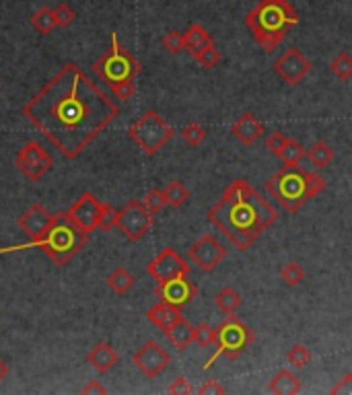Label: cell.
<instances>
[{
  "mask_svg": "<svg viewBox=\"0 0 352 395\" xmlns=\"http://www.w3.org/2000/svg\"><path fill=\"white\" fill-rule=\"evenodd\" d=\"M21 113L64 159H76L118 116V103L74 62L64 64Z\"/></svg>",
  "mask_w": 352,
  "mask_h": 395,
  "instance_id": "1",
  "label": "cell"
},
{
  "mask_svg": "<svg viewBox=\"0 0 352 395\" xmlns=\"http://www.w3.org/2000/svg\"><path fill=\"white\" fill-rule=\"evenodd\" d=\"M208 220L239 252H247L278 220V210L246 180H237L208 210Z\"/></svg>",
  "mask_w": 352,
  "mask_h": 395,
  "instance_id": "2",
  "label": "cell"
},
{
  "mask_svg": "<svg viewBox=\"0 0 352 395\" xmlns=\"http://www.w3.org/2000/svg\"><path fill=\"white\" fill-rule=\"evenodd\" d=\"M87 239L89 235L81 231L66 216V212H58V215H54L52 225L39 237L31 239L29 243H19L13 247H0V255L23 252V250H39V252L46 253L58 268H64V266H69L72 257L87 245Z\"/></svg>",
  "mask_w": 352,
  "mask_h": 395,
  "instance_id": "3",
  "label": "cell"
},
{
  "mask_svg": "<svg viewBox=\"0 0 352 395\" xmlns=\"http://www.w3.org/2000/svg\"><path fill=\"white\" fill-rule=\"evenodd\" d=\"M246 25L264 52H274L286 34L299 25V13L286 0H262L247 13Z\"/></svg>",
  "mask_w": 352,
  "mask_h": 395,
  "instance_id": "4",
  "label": "cell"
},
{
  "mask_svg": "<svg viewBox=\"0 0 352 395\" xmlns=\"http://www.w3.org/2000/svg\"><path fill=\"white\" fill-rule=\"evenodd\" d=\"M328 188L326 180L313 173L297 167H282L278 173H274L266 181V192L272 196L286 212H299L301 208L317 194H321Z\"/></svg>",
  "mask_w": 352,
  "mask_h": 395,
  "instance_id": "5",
  "label": "cell"
},
{
  "mask_svg": "<svg viewBox=\"0 0 352 395\" xmlns=\"http://www.w3.org/2000/svg\"><path fill=\"white\" fill-rule=\"evenodd\" d=\"M109 41H111L109 52L101 56L97 62H93L91 71L97 74V78L107 83V87L122 81H134L142 71L141 62L120 43L116 31L109 34Z\"/></svg>",
  "mask_w": 352,
  "mask_h": 395,
  "instance_id": "6",
  "label": "cell"
},
{
  "mask_svg": "<svg viewBox=\"0 0 352 395\" xmlns=\"http://www.w3.org/2000/svg\"><path fill=\"white\" fill-rule=\"evenodd\" d=\"M174 128L169 126L155 109L142 113L141 118L128 128V138L141 148L146 157H155L159 150L174 138Z\"/></svg>",
  "mask_w": 352,
  "mask_h": 395,
  "instance_id": "7",
  "label": "cell"
},
{
  "mask_svg": "<svg viewBox=\"0 0 352 395\" xmlns=\"http://www.w3.org/2000/svg\"><path fill=\"white\" fill-rule=\"evenodd\" d=\"M251 342H253V332L239 317L227 315V319L216 327V348L218 350L204 369H211V364L218 356H225L229 360L239 359L251 346Z\"/></svg>",
  "mask_w": 352,
  "mask_h": 395,
  "instance_id": "8",
  "label": "cell"
},
{
  "mask_svg": "<svg viewBox=\"0 0 352 395\" xmlns=\"http://www.w3.org/2000/svg\"><path fill=\"white\" fill-rule=\"evenodd\" d=\"M155 215L144 206L141 200H130L122 210H118L116 227L122 231L128 241H141L144 235L151 231Z\"/></svg>",
  "mask_w": 352,
  "mask_h": 395,
  "instance_id": "9",
  "label": "cell"
},
{
  "mask_svg": "<svg viewBox=\"0 0 352 395\" xmlns=\"http://www.w3.org/2000/svg\"><path fill=\"white\" fill-rule=\"evenodd\" d=\"M101 210H104V202H99L91 192H85L74 200V204L66 210V216L81 231L91 235L101 225Z\"/></svg>",
  "mask_w": 352,
  "mask_h": 395,
  "instance_id": "10",
  "label": "cell"
},
{
  "mask_svg": "<svg viewBox=\"0 0 352 395\" xmlns=\"http://www.w3.org/2000/svg\"><path fill=\"white\" fill-rule=\"evenodd\" d=\"M132 362L146 379H157L171 364V356L159 342L149 340L134 352Z\"/></svg>",
  "mask_w": 352,
  "mask_h": 395,
  "instance_id": "11",
  "label": "cell"
},
{
  "mask_svg": "<svg viewBox=\"0 0 352 395\" xmlns=\"http://www.w3.org/2000/svg\"><path fill=\"white\" fill-rule=\"evenodd\" d=\"M146 272H149V276H151L157 284H163V282H169V280L179 278V276H188V274H190V266L181 260V255H179L176 250L165 247V250L159 253L157 257L146 266Z\"/></svg>",
  "mask_w": 352,
  "mask_h": 395,
  "instance_id": "12",
  "label": "cell"
},
{
  "mask_svg": "<svg viewBox=\"0 0 352 395\" xmlns=\"http://www.w3.org/2000/svg\"><path fill=\"white\" fill-rule=\"evenodd\" d=\"M311 62L299 52L297 48H288L284 54L274 62V72L281 76L288 87H297L301 81L311 72Z\"/></svg>",
  "mask_w": 352,
  "mask_h": 395,
  "instance_id": "13",
  "label": "cell"
},
{
  "mask_svg": "<svg viewBox=\"0 0 352 395\" xmlns=\"http://www.w3.org/2000/svg\"><path fill=\"white\" fill-rule=\"evenodd\" d=\"M190 260L200 268V272H212L225 257H227V250L212 237V235H204L196 241L190 247Z\"/></svg>",
  "mask_w": 352,
  "mask_h": 395,
  "instance_id": "14",
  "label": "cell"
},
{
  "mask_svg": "<svg viewBox=\"0 0 352 395\" xmlns=\"http://www.w3.org/2000/svg\"><path fill=\"white\" fill-rule=\"evenodd\" d=\"M157 297L167 303V305L176 307V309H183L188 303H192L196 297H198V287L194 282L188 280V276H179V278H174L169 282H163V284H157Z\"/></svg>",
  "mask_w": 352,
  "mask_h": 395,
  "instance_id": "15",
  "label": "cell"
},
{
  "mask_svg": "<svg viewBox=\"0 0 352 395\" xmlns=\"http://www.w3.org/2000/svg\"><path fill=\"white\" fill-rule=\"evenodd\" d=\"M52 220L54 215H50L48 208H44L39 202H36V204H31L23 215L19 216L17 225L23 233L29 235L31 239H36V237H39V235L52 225Z\"/></svg>",
  "mask_w": 352,
  "mask_h": 395,
  "instance_id": "16",
  "label": "cell"
},
{
  "mask_svg": "<svg viewBox=\"0 0 352 395\" xmlns=\"http://www.w3.org/2000/svg\"><path fill=\"white\" fill-rule=\"evenodd\" d=\"M231 134L235 140H239L246 146H251L258 143L264 136V126L258 118H253V113H243L241 118H237V122L231 128Z\"/></svg>",
  "mask_w": 352,
  "mask_h": 395,
  "instance_id": "17",
  "label": "cell"
},
{
  "mask_svg": "<svg viewBox=\"0 0 352 395\" xmlns=\"http://www.w3.org/2000/svg\"><path fill=\"white\" fill-rule=\"evenodd\" d=\"M87 362L93 371H97L99 375H106L120 362V354L111 348L109 342H97L87 354Z\"/></svg>",
  "mask_w": 352,
  "mask_h": 395,
  "instance_id": "18",
  "label": "cell"
},
{
  "mask_svg": "<svg viewBox=\"0 0 352 395\" xmlns=\"http://www.w3.org/2000/svg\"><path fill=\"white\" fill-rule=\"evenodd\" d=\"M163 334H165L167 340L171 342V346L177 348L179 352L186 350V348H190L194 344V325L190 324L183 315H179L176 322L169 325Z\"/></svg>",
  "mask_w": 352,
  "mask_h": 395,
  "instance_id": "19",
  "label": "cell"
},
{
  "mask_svg": "<svg viewBox=\"0 0 352 395\" xmlns=\"http://www.w3.org/2000/svg\"><path fill=\"white\" fill-rule=\"evenodd\" d=\"M268 391H270V394H276V395L299 394L301 381H299V377L293 373V371H288V369H282V371H278L274 377L270 379V383H268Z\"/></svg>",
  "mask_w": 352,
  "mask_h": 395,
  "instance_id": "20",
  "label": "cell"
},
{
  "mask_svg": "<svg viewBox=\"0 0 352 395\" xmlns=\"http://www.w3.org/2000/svg\"><path fill=\"white\" fill-rule=\"evenodd\" d=\"M211 43H214V39H212L211 34H208L200 23L190 25L188 31L183 34V46H186V50L190 52L192 58H194L198 52H202L206 46H211Z\"/></svg>",
  "mask_w": 352,
  "mask_h": 395,
  "instance_id": "21",
  "label": "cell"
},
{
  "mask_svg": "<svg viewBox=\"0 0 352 395\" xmlns=\"http://www.w3.org/2000/svg\"><path fill=\"white\" fill-rule=\"evenodd\" d=\"M179 315H181V313H179V309L167 305V303H163V301H161V303H157V305L149 309L146 319L155 325V327H159V329H163V332H165L169 325L176 322Z\"/></svg>",
  "mask_w": 352,
  "mask_h": 395,
  "instance_id": "22",
  "label": "cell"
},
{
  "mask_svg": "<svg viewBox=\"0 0 352 395\" xmlns=\"http://www.w3.org/2000/svg\"><path fill=\"white\" fill-rule=\"evenodd\" d=\"M107 287H109V290H114L116 294H120V297H124V294H128L132 288H134V282H136V278L128 272L126 268H116L109 276H107Z\"/></svg>",
  "mask_w": 352,
  "mask_h": 395,
  "instance_id": "23",
  "label": "cell"
},
{
  "mask_svg": "<svg viewBox=\"0 0 352 395\" xmlns=\"http://www.w3.org/2000/svg\"><path fill=\"white\" fill-rule=\"evenodd\" d=\"M307 159H309L311 165L317 167V169H326L330 163L334 161V148L328 143H323V140L313 143V146L307 150Z\"/></svg>",
  "mask_w": 352,
  "mask_h": 395,
  "instance_id": "24",
  "label": "cell"
},
{
  "mask_svg": "<svg viewBox=\"0 0 352 395\" xmlns=\"http://www.w3.org/2000/svg\"><path fill=\"white\" fill-rule=\"evenodd\" d=\"M214 305L218 311H223L225 315H233L239 305H241V294L235 290V288H223L216 297H214Z\"/></svg>",
  "mask_w": 352,
  "mask_h": 395,
  "instance_id": "25",
  "label": "cell"
},
{
  "mask_svg": "<svg viewBox=\"0 0 352 395\" xmlns=\"http://www.w3.org/2000/svg\"><path fill=\"white\" fill-rule=\"evenodd\" d=\"M29 23L34 25V29H37L41 36H50L54 29L58 27L56 17H54V9H50V6H41L37 13L31 15Z\"/></svg>",
  "mask_w": 352,
  "mask_h": 395,
  "instance_id": "26",
  "label": "cell"
},
{
  "mask_svg": "<svg viewBox=\"0 0 352 395\" xmlns=\"http://www.w3.org/2000/svg\"><path fill=\"white\" fill-rule=\"evenodd\" d=\"M19 161L23 163H31V165H37V163H46V161H52V157H50V153L41 146L39 143H27L21 150H19V155L15 157Z\"/></svg>",
  "mask_w": 352,
  "mask_h": 395,
  "instance_id": "27",
  "label": "cell"
},
{
  "mask_svg": "<svg viewBox=\"0 0 352 395\" xmlns=\"http://www.w3.org/2000/svg\"><path fill=\"white\" fill-rule=\"evenodd\" d=\"M163 192H165V198H167V206H171V208H179V206H183L190 200V190L179 180L169 181Z\"/></svg>",
  "mask_w": 352,
  "mask_h": 395,
  "instance_id": "28",
  "label": "cell"
},
{
  "mask_svg": "<svg viewBox=\"0 0 352 395\" xmlns=\"http://www.w3.org/2000/svg\"><path fill=\"white\" fill-rule=\"evenodd\" d=\"M303 157H307V150H305L297 140L288 138L286 144H284V148H282V165H284V167H297V165L303 161Z\"/></svg>",
  "mask_w": 352,
  "mask_h": 395,
  "instance_id": "29",
  "label": "cell"
},
{
  "mask_svg": "<svg viewBox=\"0 0 352 395\" xmlns=\"http://www.w3.org/2000/svg\"><path fill=\"white\" fill-rule=\"evenodd\" d=\"M15 167L19 171L27 178L29 181H39L50 169L54 167V161H46V163H37V165H31V163H23L15 159Z\"/></svg>",
  "mask_w": 352,
  "mask_h": 395,
  "instance_id": "30",
  "label": "cell"
},
{
  "mask_svg": "<svg viewBox=\"0 0 352 395\" xmlns=\"http://www.w3.org/2000/svg\"><path fill=\"white\" fill-rule=\"evenodd\" d=\"M330 68H332V72H334L340 81H351L352 78V56L348 54V52H342V54H338L334 60H332Z\"/></svg>",
  "mask_w": 352,
  "mask_h": 395,
  "instance_id": "31",
  "label": "cell"
},
{
  "mask_svg": "<svg viewBox=\"0 0 352 395\" xmlns=\"http://www.w3.org/2000/svg\"><path fill=\"white\" fill-rule=\"evenodd\" d=\"M281 278L286 287H291V288L299 287L301 282L305 280V270L301 268L297 262H291V264H286V266L282 268Z\"/></svg>",
  "mask_w": 352,
  "mask_h": 395,
  "instance_id": "32",
  "label": "cell"
},
{
  "mask_svg": "<svg viewBox=\"0 0 352 395\" xmlns=\"http://www.w3.org/2000/svg\"><path fill=\"white\" fill-rule=\"evenodd\" d=\"M206 130L200 126V124H196V122H192V124H188V126L181 130V138H183V143L188 144V146H192V148H196V146H200V144L206 140Z\"/></svg>",
  "mask_w": 352,
  "mask_h": 395,
  "instance_id": "33",
  "label": "cell"
},
{
  "mask_svg": "<svg viewBox=\"0 0 352 395\" xmlns=\"http://www.w3.org/2000/svg\"><path fill=\"white\" fill-rule=\"evenodd\" d=\"M194 342L200 348H211L216 344V329L208 324H200L194 327Z\"/></svg>",
  "mask_w": 352,
  "mask_h": 395,
  "instance_id": "34",
  "label": "cell"
},
{
  "mask_svg": "<svg viewBox=\"0 0 352 395\" xmlns=\"http://www.w3.org/2000/svg\"><path fill=\"white\" fill-rule=\"evenodd\" d=\"M286 359H288V362H291L295 369H303V366H307V364L311 362V352H309L307 346L295 344V346L286 352Z\"/></svg>",
  "mask_w": 352,
  "mask_h": 395,
  "instance_id": "35",
  "label": "cell"
},
{
  "mask_svg": "<svg viewBox=\"0 0 352 395\" xmlns=\"http://www.w3.org/2000/svg\"><path fill=\"white\" fill-rule=\"evenodd\" d=\"M194 60L202 66V68H206V71H211V68H214L218 62H221V52L216 50V46L214 43H211V46H206L202 52H198V54L194 56Z\"/></svg>",
  "mask_w": 352,
  "mask_h": 395,
  "instance_id": "36",
  "label": "cell"
},
{
  "mask_svg": "<svg viewBox=\"0 0 352 395\" xmlns=\"http://www.w3.org/2000/svg\"><path fill=\"white\" fill-rule=\"evenodd\" d=\"M54 17H56L58 27H71L72 23H74V19H76V13H74V9H72L71 4L60 2L58 6H54Z\"/></svg>",
  "mask_w": 352,
  "mask_h": 395,
  "instance_id": "37",
  "label": "cell"
},
{
  "mask_svg": "<svg viewBox=\"0 0 352 395\" xmlns=\"http://www.w3.org/2000/svg\"><path fill=\"white\" fill-rule=\"evenodd\" d=\"M144 206L153 212V215H159L165 206H167V198H165V192L163 190H151L146 196H144Z\"/></svg>",
  "mask_w": 352,
  "mask_h": 395,
  "instance_id": "38",
  "label": "cell"
},
{
  "mask_svg": "<svg viewBox=\"0 0 352 395\" xmlns=\"http://www.w3.org/2000/svg\"><path fill=\"white\" fill-rule=\"evenodd\" d=\"M163 48H165L169 54H181V52L186 50V46H183V34H179V31H169V34H165V36H163Z\"/></svg>",
  "mask_w": 352,
  "mask_h": 395,
  "instance_id": "39",
  "label": "cell"
},
{
  "mask_svg": "<svg viewBox=\"0 0 352 395\" xmlns=\"http://www.w3.org/2000/svg\"><path fill=\"white\" fill-rule=\"evenodd\" d=\"M109 91L114 93V97H116L118 101H128V99L136 93V85H134V81H122V83L111 85Z\"/></svg>",
  "mask_w": 352,
  "mask_h": 395,
  "instance_id": "40",
  "label": "cell"
},
{
  "mask_svg": "<svg viewBox=\"0 0 352 395\" xmlns=\"http://www.w3.org/2000/svg\"><path fill=\"white\" fill-rule=\"evenodd\" d=\"M286 140H288V138H286L282 132H272V134L266 138V150H270V155H274V157L281 159L282 148H284Z\"/></svg>",
  "mask_w": 352,
  "mask_h": 395,
  "instance_id": "41",
  "label": "cell"
},
{
  "mask_svg": "<svg viewBox=\"0 0 352 395\" xmlns=\"http://www.w3.org/2000/svg\"><path fill=\"white\" fill-rule=\"evenodd\" d=\"M116 220H118V210L109 204V202H104V210H101V225L99 229L101 231H109L116 227Z\"/></svg>",
  "mask_w": 352,
  "mask_h": 395,
  "instance_id": "42",
  "label": "cell"
},
{
  "mask_svg": "<svg viewBox=\"0 0 352 395\" xmlns=\"http://www.w3.org/2000/svg\"><path fill=\"white\" fill-rule=\"evenodd\" d=\"M194 389H192V385H190V381L186 377H177L171 381V385L167 387V394L171 395H188L192 394Z\"/></svg>",
  "mask_w": 352,
  "mask_h": 395,
  "instance_id": "43",
  "label": "cell"
},
{
  "mask_svg": "<svg viewBox=\"0 0 352 395\" xmlns=\"http://www.w3.org/2000/svg\"><path fill=\"white\" fill-rule=\"evenodd\" d=\"M198 394L200 395H221V394H227V389L216 381V379H208V381H204V385L202 387H198Z\"/></svg>",
  "mask_w": 352,
  "mask_h": 395,
  "instance_id": "44",
  "label": "cell"
},
{
  "mask_svg": "<svg viewBox=\"0 0 352 395\" xmlns=\"http://www.w3.org/2000/svg\"><path fill=\"white\" fill-rule=\"evenodd\" d=\"M81 394L83 395H91V394H107V389L106 387H104V385H101V383H99V381H89L87 385H85V387H83V389H81Z\"/></svg>",
  "mask_w": 352,
  "mask_h": 395,
  "instance_id": "45",
  "label": "cell"
},
{
  "mask_svg": "<svg viewBox=\"0 0 352 395\" xmlns=\"http://www.w3.org/2000/svg\"><path fill=\"white\" fill-rule=\"evenodd\" d=\"M332 394H352V377L351 375H346V377L342 379V381L336 385L334 389H332Z\"/></svg>",
  "mask_w": 352,
  "mask_h": 395,
  "instance_id": "46",
  "label": "cell"
},
{
  "mask_svg": "<svg viewBox=\"0 0 352 395\" xmlns=\"http://www.w3.org/2000/svg\"><path fill=\"white\" fill-rule=\"evenodd\" d=\"M6 375H9V364L4 362V360L0 359V383L6 379Z\"/></svg>",
  "mask_w": 352,
  "mask_h": 395,
  "instance_id": "47",
  "label": "cell"
},
{
  "mask_svg": "<svg viewBox=\"0 0 352 395\" xmlns=\"http://www.w3.org/2000/svg\"><path fill=\"white\" fill-rule=\"evenodd\" d=\"M351 377H352V373H351Z\"/></svg>",
  "mask_w": 352,
  "mask_h": 395,
  "instance_id": "48",
  "label": "cell"
}]
</instances>
